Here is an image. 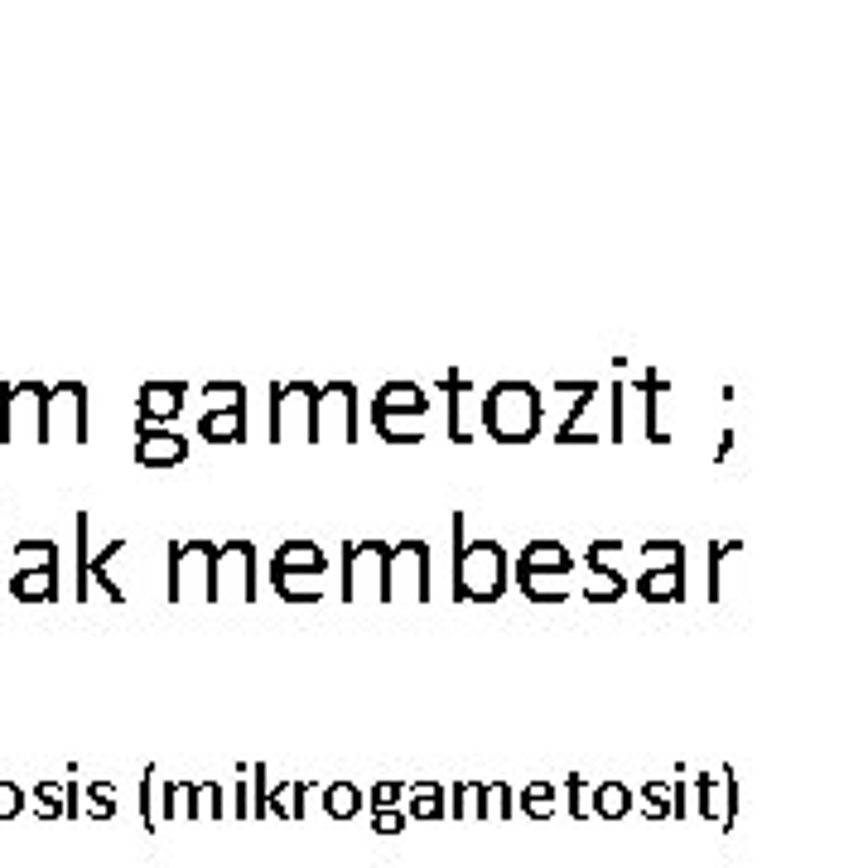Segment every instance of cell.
I'll use <instances>...</instances> for the list:
<instances>
[{
    "label": "cell",
    "mask_w": 868,
    "mask_h": 868,
    "mask_svg": "<svg viewBox=\"0 0 868 868\" xmlns=\"http://www.w3.org/2000/svg\"><path fill=\"white\" fill-rule=\"evenodd\" d=\"M478 425L497 444H531L541 434V391L531 381H497L478 396Z\"/></svg>",
    "instance_id": "cell-1"
},
{
    "label": "cell",
    "mask_w": 868,
    "mask_h": 868,
    "mask_svg": "<svg viewBox=\"0 0 868 868\" xmlns=\"http://www.w3.org/2000/svg\"><path fill=\"white\" fill-rule=\"evenodd\" d=\"M512 560L497 541H463L454 550V598L459 603H497L507 594Z\"/></svg>",
    "instance_id": "cell-2"
},
{
    "label": "cell",
    "mask_w": 868,
    "mask_h": 868,
    "mask_svg": "<svg viewBox=\"0 0 868 868\" xmlns=\"http://www.w3.org/2000/svg\"><path fill=\"white\" fill-rule=\"evenodd\" d=\"M386 560H391V545L386 541H348L343 545V589L338 598L353 603L362 589H372L377 603H391V579H386Z\"/></svg>",
    "instance_id": "cell-3"
},
{
    "label": "cell",
    "mask_w": 868,
    "mask_h": 868,
    "mask_svg": "<svg viewBox=\"0 0 868 868\" xmlns=\"http://www.w3.org/2000/svg\"><path fill=\"white\" fill-rule=\"evenodd\" d=\"M314 396H319L314 381H290V386L275 381L271 386V444L290 439V434L319 444V430H314Z\"/></svg>",
    "instance_id": "cell-4"
},
{
    "label": "cell",
    "mask_w": 868,
    "mask_h": 868,
    "mask_svg": "<svg viewBox=\"0 0 868 868\" xmlns=\"http://www.w3.org/2000/svg\"><path fill=\"white\" fill-rule=\"evenodd\" d=\"M213 560L217 545L213 541H174L169 545V598L198 594L203 603H213Z\"/></svg>",
    "instance_id": "cell-5"
},
{
    "label": "cell",
    "mask_w": 868,
    "mask_h": 868,
    "mask_svg": "<svg viewBox=\"0 0 868 868\" xmlns=\"http://www.w3.org/2000/svg\"><path fill=\"white\" fill-rule=\"evenodd\" d=\"M68 430V439L87 444L92 439V410H87V386L82 381H58L44 391V444Z\"/></svg>",
    "instance_id": "cell-6"
},
{
    "label": "cell",
    "mask_w": 868,
    "mask_h": 868,
    "mask_svg": "<svg viewBox=\"0 0 868 868\" xmlns=\"http://www.w3.org/2000/svg\"><path fill=\"white\" fill-rule=\"evenodd\" d=\"M44 381L0 386V439H39L44 444Z\"/></svg>",
    "instance_id": "cell-7"
},
{
    "label": "cell",
    "mask_w": 868,
    "mask_h": 868,
    "mask_svg": "<svg viewBox=\"0 0 868 868\" xmlns=\"http://www.w3.org/2000/svg\"><path fill=\"white\" fill-rule=\"evenodd\" d=\"M314 430H319V439L324 434H338L348 444L362 439V406H357L353 381H328V386H319V396H314Z\"/></svg>",
    "instance_id": "cell-8"
},
{
    "label": "cell",
    "mask_w": 868,
    "mask_h": 868,
    "mask_svg": "<svg viewBox=\"0 0 868 868\" xmlns=\"http://www.w3.org/2000/svg\"><path fill=\"white\" fill-rule=\"evenodd\" d=\"M386 579H391V598L401 594V589H410V598H415V603H430V594H434V550L425 541L391 545Z\"/></svg>",
    "instance_id": "cell-9"
},
{
    "label": "cell",
    "mask_w": 868,
    "mask_h": 868,
    "mask_svg": "<svg viewBox=\"0 0 868 868\" xmlns=\"http://www.w3.org/2000/svg\"><path fill=\"white\" fill-rule=\"evenodd\" d=\"M217 598H256V545L251 541H227L217 545L213 560V603Z\"/></svg>",
    "instance_id": "cell-10"
},
{
    "label": "cell",
    "mask_w": 868,
    "mask_h": 868,
    "mask_svg": "<svg viewBox=\"0 0 868 868\" xmlns=\"http://www.w3.org/2000/svg\"><path fill=\"white\" fill-rule=\"evenodd\" d=\"M189 459V439L184 434H174L169 425H155V420H145V415H136V463H145V468H174V463Z\"/></svg>",
    "instance_id": "cell-11"
},
{
    "label": "cell",
    "mask_w": 868,
    "mask_h": 868,
    "mask_svg": "<svg viewBox=\"0 0 868 868\" xmlns=\"http://www.w3.org/2000/svg\"><path fill=\"white\" fill-rule=\"evenodd\" d=\"M598 401H603V386H598V381H589V386L579 391V406H574V415H565V420H560L555 439H560V444H598Z\"/></svg>",
    "instance_id": "cell-12"
},
{
    "label": "cell",
    "mask_w": 868,
    "mask_h": 868,
    "mask_svg": "<svg viewBox=\"0 0 868 868\" xmlns=\"http://www.w3.org/2000/svg\"><path fill=\"white\" fill-rule=\"evenodd\" d=\"M184 396H189L184 381H145L140 396H136V410L145 415V420H155V425H169V420H179Z\"/></svg>",
    "instance_id": "cell-13"
},
{
    "label": "cell",
    "mask_w": 868,
    "mask_h": 868,
    "mask_svg": "<svg viewBox=\"0 0 868 868\" xmlns=\"http://www.w3.org/2000/svg\"><path fill=\"white\" fill-rule=\"evenodd\" d=\"M439 386H444V410H449V439L454 444H468L473 434H468V406H478V396H473V386H468V377L463 372H444L439 377Z\"/></svg>",
    "instance_id": "cell-14"
},
{
    "label": "cell",
    "mask_w": 868,
    "mask_h": 868,
    "mask_svg": "<svg viewBox=\"0 0 868 868\" xmlns=\"http://www.w3.org/2000/svg\"><path fill=\"white\" fill-rule=\"evenodd\" d=\"M637 594L647 598V603H680V598H685V555L671 560V565H656V570L642 574V579H637Z\"/></svg>",
    "instance_id": "cell-15"
},
{
    "label": "cell",
    "mask_w": 868,
    "mask_h": 868,
    "mask_svg": "<svg viewBox=\"0 0 868 868\" xmlns=\"http://www.w3.org/2000/svg\"><path fill=\"white\" fill-rule=\"evenodd\" d=\"M425 410H430V396L415 381H386L372 396V415H425Z\"/></svg>",
    "instance_id": "cell-16"
},
{
    "label": "cell",
    "mask_w": 868,
    "mask_h": 868,
    "mask_svg": "<svg viewBox=\"0 0 868 868\" xmlns=\"http://www.w3.org/2000/svg\"><path fill=\"white\" fill-rule=\"evenodd\" d=\"M516 570H526V574H555V579H565V574L574 570V555H570V550H565L560 541H531L526 550H521Z\"/></svg>",
    "instance_id": "cell-17"
},
{
    "label": "cell",
    "mask_w": 868,
    "mask_h": 868,
    "mask_svg": "<svg viewBox=\"0 0 868 868\" xmlns=\"http://www.w3.org/2000/svg\"><path fill=\"white\" fill-rule=\"evenodd\" d=\"M5 589L20 598V603H58V565H39V570H15Z\"/></svg>",
    "instance_id": "cell-18"
},
{
    "label": "cell",
    "mask_w": 868,
    "mask_h": 868,
    "mask_svg": "<svg viewBox=\"0 0 868 868\" xmlns=\"http://www.w3.org/2000/svg\"><path fill=\"white\" fill-rule=\"evenodd\" d=\"M618 550H623V541H594L589 550H584V565H589V574H594V584H603L613 598L627 594V574L613 565Z\"/></svg>",
    "instance_id": "cell-19"
},
{
    "label": "cell",
    "mask_w": 868,
    "mask_h": 868,
    "mask_svg": "<svg viewBox=\"0 0 868 868\" xmlns=\"http://www.w3.org/2000/svg\"><path fill=\"white\" fill-rule=\"evenodd\" d=\"M271 570L280 574H324L328 570V550H319L314 541H285L275 550Z\"/></svg>",
    "instance_id": "cell-20"
},
{
    "label": "cell",
    "mask_w": 868,
    "mask_h": 868,
    "mask_svg": "<svg viewBox=\"0 0 868 868\" xmlns=\"http://www.w3.org/2000/svg\"><path fill=\"white\" fill-rule=\"evenodd\" d=\"M198 434H203L208 444H237V439H246V406L203 410V420H198Z\"/></svg>",
    "instance_id": "cell-21"
},
{
    "label": "cell",
    "mask_w": 868,
    "mask_h": 868,
    "mask_svg": "<svg viewBox=\"0 0 868 868\" xmlns=\"http://www.w3.org/2000/svg\"><path fill=\"white\" fill-rule=\"evenodd\" d=\"M314 796V782H280L275 791H266V815L275 820H304V801Z\"/></svg>",
    "instance_id": "cell-22"
},
{
    "label": "cell",
    "mask_w": 868,
    "mask_h": 868,
    "mask_svg": "<svg viewBox=\"0 0 868 868\" xmlns=\"http://www.w3.org/2000/svg\"><path fill=\"white\" fill-rule=\"evenodd\" d=\"M406 820H444V787L439 782H410Z\"/></svg>",
    "instance_id": "cell-23"
},
{
    "label": "cell",
    "mask_w": 868,
    "mask_h": 868,
    "mask_svg": "<svg viewBox=\"0 0 868 868\" xmlns=\"http://www.w3.org/2000/svg\"><path fill=\"white\" fill-rule=\"evenodd\" d=\"M589 806L598 811V820H623L632 811V787H623V782H598Z\"/></svg>",
    "instance_id": "cell-24"
},
{
    "label": "cell",
    "mask_w": 868,
    "mask_h": 868,
    "mask_svg": "<svg viewBox=\"0 0 868 868\" xmlns=\"http://www.w3.org/2000/svg\"><path fill=\"white\" fill-rule=\"evenodd\" d=\"M362 806H367V796H362V787H353V782H328L324 787V811L333 815V820H353Z\"/></svg>",
    "instance_id": "cell-25"
},
{
    "label": "cell",
    "mask_w": 868,
    "mask_h": 868,
    "mask_svg": "<svg viewBox=\"0 0 868 868\" xmlns=\"http://www.w3.org/2000/svg\"><path fill=\"white\" fill-rule=\"evenodd\" d=\"M555 806H560V787H555V782H526V787H521V815L550 820Z\"/></svg>",
    "instance_id": "cell-26"
},
{
    "label": "cell",
    "mask_w": 868,
    "mask_h": 868,
    "mask_svg": "<svg viewBox=\"0 0 868 868\" xmlns=\"http://www.w3.org/2000/svg\"><path fill=\"white\" fill-rule=\"evenodd\" d=\"M372 425L386 444H415L420 439V415H372Z\"/></svg>",
    "instance_id": "cell-27"
},
{
    "label": "cell",
    "mask_w": 868,
    "mask_h": 868,
    "mask_svg": "<svg viewBox=\"0 0 868 868\" xmlns=\"http://www.w3.org/2000/svg\"><path fill=\"white\" fill-rule=\"evenodd\" d=\"M58 565V541H15V570Z\"/></svg>",
    "instance_id": "cell-28"
},
{
    "label": "cell",
    "mask_w": 868,
    "mask_h": 868,
    "mask_svg": "<svg viewBox=\"0 0 868 868\" xmlns=\"http://www.w3.org/2000/svg\"><path fill=\"white\" fill-rule=\"evenodd\" d=\"M608 396V439L623 444L627 439V386H603Z\"/></svg>",
    "instance_id": "cell-29"
},
{
    "label": "cell",
    "mask_w": 868,
    "mask_h": 868,
    "mask_svg": "<svg viewBox=\"0 0 868 868\" xmlns=\"http://www.w3.org/2000/svg\"><path fill=\"white\" fill-rule=\"evenodd\" d=\"M203 401H208V410L246 406V386L242 381H208V386H203Z\"/></svg>",
    "instance_id": "cell-30"
},
{
    "label": "cell",
    "mask_w": 868,
    "mask_h": 868,
    "mask_svg": "<svg viewBox=\"0 0 868 868\" xmlns=\"http://www.w3.org/2000/svg\"><path fill=\"white\" fill-rule=\"evenodd\" d=\"M111 815H116V787L87 782V820H111Z\"/></svg>",
    "instance_id": "cell-31"
},
{
    "label": "cell",
    "mask_w": 868,
    "mask_h": 868,
    "mask_svg": "<svg viewBox=\"0 0 868 868\" xmlns=\"http://www.w3.org/2000/svg\"><path fill=\"white\" fill-rule=\"evenodd\" d=\"M140 825L155 835L160 830V811H155V767H145V777H140Z\"/></svg>",
    "instance_id": "cell-32"
},
{
    "label": "cell",
    "mask_w": 868,
    "mask_h": 868,
    "mask_svg": "<svg viewBox=\"0 0 868 868\" xmlns=\"http://www.w3.org/2000/svg\"><path fill=\"white\" fill-rule=\"evenodd\" d=\"M719 791H724L719 830H733V815H738V777H733V767H719Z\"/></svg>",
    "instance_id": "cell-33"
},
{
    "label": "cell",
    "mask_w": 868,
    "mask_h": 868,
    "mask_svg": "<svg viewBox=\"0 0 868 868\" xmlns=\"http://www.w3.org/2000/svg\"><path fill=\"white\" fill-rule=\"evenodd\" d=\"M738 545H709V603H719L724 594V560H729Z\"/></svg>",
    "instance_id": "cell-34"
},
{
    "label": "cell",
    "mask_w": 868,
    "mask_h": 868,
    "mask_svg": "<svg viewBox=\"0 0 868 868\" xmlns=\"http://www.w3.org/2000/svg\"><path fill=\"white\" fill-rule=\"evenodd\" d=\"M454 820H478V782H454Z\"/></svg>",
    "instance_id": "cell-35"
},
{
    "label": "cell",
    "mask_w": 868,
    "mask_h": 868,
    "mask_svg": "<svg viewBox=\"0 0 868 868\" xmlns=\"http://www.w3.org/2000/svg\"><path fill=\"white\" fill-rule=\"evenodd\" d=\"M63 815V782H39V820Z\"/></svg>",
    "instance_id": "cell-36"
},
{
    "label": "cell",
    "mask_w": 868,
    "mask_h": 868,
    "mask_svg": "<svg viewBox=\"0 0 868 868\" xmlns=\"http://www.w3.org/2000/svg\"><path fill=\"white\" fill-rule=\"evenodd\" d=\"M406 801V782H377V787L367 791V806L372 811H381V806H401Z\"/></svg>",
    "instance_id": "cell-37"
},
{
    "label": "cell",
    "mask_w": 868,
    "mask_h": 868,
    "mask_svg": "<svg viewBox=\"0 0 868 868\" xmlns=\"http://www.w3.org/2000/svg\"><path fill=\"white\" fill-rule=\"evenodd\" d=\"M637 555H642V560H651V565H671V560H680V555H685V545H680V541H647Z\"/></svg>",
    "instance_id": "cell-38"
},
{
    "label": "cell",
    "mask_w": 868,
    "mask_h": 868,
    "mask_svg": "<svg viewBox=\"0 0 868 868\" xmlns=\"http://www.w3.org/2000/svg\"><path fill=\"white\" fill-rule=\"evenodd\" d=\"M690 787H695V811H700V820H714V772H700Z\"/></svg>",
    "instance_id": "cell-39"
},
{
    "label": "cell",
    "mask_w": 868,
    "mask_h": 868,
    "mask_svg": "<svg viewBox=\"0 0 868 868\" xmlns=\"http://www.w3.org/2000/svg\"><path fill=\"white\" fill-rule=\"evenodd\" d=\"M372 830H377V835H401V830H406V811H401V806H381V811H372Z\"/></svg>",
    "instance_id": "cell-40"
},
{
    "label": "cell",
    "mask_w": 868,
    "mask_h": 868,
    "mask_svg": "<svg viewBox=\"0 0 868 868\" xmlns=\"http://www.w3.org/2000/svg\"><path fill=\"white\" fill-rule=\"evenodd\" d=\"M565 801H570L574 820H584V811H589V782L584 777H565Z\"/></svg>",
    "instance_id": "cell-41"
},
{
    "label": "cell",
    "mask_w": 868,
    "mask_h": 868,
    "mask_svg": "<svg viewBox=\"0 0 868 868\" xmlns=\"http://www.w3.org/2000/svg\"><path fill=\"white\" fill-rule=\"evenodd\" d=\"M20 811H25V791L15 782H0V820H15Z\"/></svg>",
    "instance_id": "cell-42"
},
{
    "label": "cell",
    "mask_w": 868,
    "mask_h": 868,
    "mask_svg": "<svg viewBox=\"0 0 868 868\" xmlns=\"http://www.w3.org/2000/svg\"><path fill=\"white\" fill-rule=\"evenodd\" d=\"M251 772V767H246ZM237 796H232V820H251V782H232Z\"/></svg>",
    "instance_id": "cell-43"
},
{
    "label": "cell",
    "mask_w": 868,
    "mask_h": 868,
    "mask_svg": "<svg viewBox=\"0 0 868 868\" xmlns=\"http://www.w3.org/2000/svg\"><path fill=\"white\" fill-rule=\"evenodd\" d=\"M78 796H82L78 782H63V815H68V820L78 815Z\"/></svg>",
    "instance_id": "cell-44"
},
{
    "label": "cell",
    "mask_w": 868,
    "mask_h": 868,
    "mask_svg": "<svg viewBox=\"0 0 868 868\" xmlns=\"http://www.w3.org/2000/svg\"><path fill=\"white\" fill-rule=\"evenodd\" d=\"M733 454V430H724V439H719V449H714V459H729Z\"/></svg>",
    "instance_id": "cell-45"
}]
</instances>
